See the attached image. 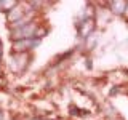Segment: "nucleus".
<instances>
[{"instance_id":"f257e3e1","label":"nucleus","mask_w":128,"mask_h":120,"mask_svg":"<svg viewBox=\"0 0 128 120\" xmlns=\"http://www.w3.org/2000/svg\"><path fill=\"white\" fill-rule=\"evenodd\" d=\"M38 43H40L38 38H22V40H16L13 46L16 48V51H24V50H32Z\"/></svg>"},{"instance_id":"f03ea898","label":"nucleus","mask_w":128,"mask_h":120,"mask_svg":"<svg viewBox=\"0 0 128 120\" xmlns=\"http://www.w3.org/2000/svg\"><path fill=\"white\" fill-rule=\"evenodd\" d=\"M0 6H2V8H5L6 11H10L8 8H11V10H13V8L16 6V2H0Z\"/></svg>"},{"instance_id":"7ed1b4c3","label":"nucleus","mask_w":128,"mask_h":120,"mask_svg":"<svg viewBox=\"0 0 128 120\" xmlns=\"http://www.w3.org/2000/svg\"><path fill=\"white\" fill-rule=\"evenodd\" d=\"M0 120H2V112H0Z\"/></svg>"}]
</instances>
